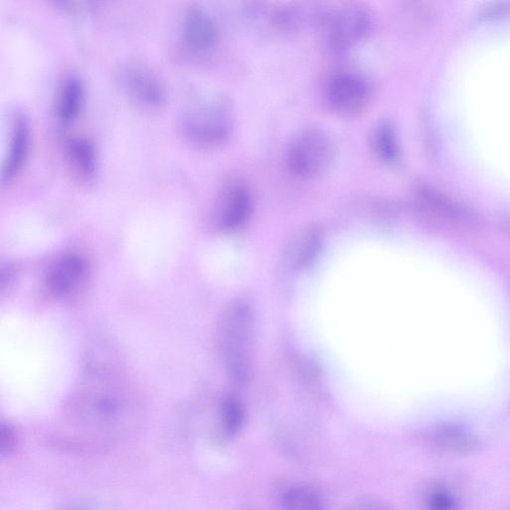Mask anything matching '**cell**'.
<instances>
[{
	"instance_id": "6da1fadb",
	"label": "cell",
	"mask_w": 510,
	"mask_h": 510,
	"mask_svg": "<svg viewBox=\"0 0 510 510\" xmlns=\"http://www.w3.org/2000/svg\"><path fill=\"white\" fill-rule=\"evenodd\" d=\"M142 413L139 395L118 371L92 368L67 400V433L62 440L79 450L113 446L139 427Z\"/></svg>"
},
{
	"instance_id": "7a4b0ae2",
	"label": "cell",
	"mask_w": 510,
	"mask_h": 510,
	"mask_svg": "<svg viewBox=\"0 0 510 510\" xmlns=\"http://www.w3.org/2000/svg\"><path fill=\"white\" fill-rule=\"evenodd\" d=\"M219 345L230 379L239 386L252 377L255 352V317L246 301L233 302L223 314Z\"/></svg>"
},
{
	"instance_id": "3957f363",
	"label": "cell",
	"mask_w": 510,
	"mask_h": 510,
	"mask_svg": "<svg viewBox=\"0 0 510 510\" xmlns=\"http://www.w3.org/2000/svg\"><path fill=\"white\" fill-rule=\"evenodd\" d=\"M180 129L191 142L214 146L225 141L233 124L230 102L219 94L191 103L179 119Z\"/></svg>"
},
{
	"instance_id": "277c9868",
	"label": "cell",
	"mask_w": 510,
	"mask_h": 510,
	"mask_svg": "<svg viewBox=\"0 0 510 510\" xmlns=\"http://www.w3.org/2000/svg\"><path fill=\"white\" fill-rule=\"evenodd\" d=\"M317 25L324 44L334 51L352 48L364 40L373 26L369 10L356 4H345L323 10Z\"/></svg>"
},
{
	"instance_id": "5b68a950",
	"label": "cell",
	"mask_w": 510,
	"mask_h": 510,
	"mask_svg": "<svg viewBox=\"0 0 510 510\" xmlns=\"http://www.w3.org/2000/svg\"><path fill=\"white\" fill-rule=\"evenodd\" d=\"M336 147L332 137L317 128L297 133L286 150V163L296 177L310 179L323 175L334 162Z\"/></svg>"
},
{
	"instance_id": "8992f818",
	"label": "cell",
	"mask_w": 510,
	"mask_h": 510,
	"mask_svg": "<svg viewBox=\"0 0 510 510\" xmlns=\"http://www.w3.org/2000/svg\"><path fill=\"white\" fill-rule=\"evenodd\" d=\"M373 96V87L362 72L339 69L328 77L324 87L325 102L333 112L352 117L365 111Z\"/></svg>"
},
{
	"instance_id": "52a82bcc",
	"label": "cell",
	"mask_w": 510,
	"mask_h": 510,
	"mask_svg": "<svg viewBox=\"0 0 510 510\" xmlns=\"http://www.w3.org/2000/svg\"><path fill=\"white\" fill-rule=\"evenodd\" d=\"M119 80L128 96L145 108H157L165 100L163 82L142 63L124 64L119 71Z\"/></svg>"
},
{
	"instance_id": "ba28073f",
	"label": "cell",
	"mask_w": 510,
	"mask_h": 510,
	"mask_svg": "<svg viewBox=\"0 0 510 510\" xmlns=\"http://www.w3.org/2000/svg\"><path fill=\"white\" fill-rule=\"evenodd\" d=\"M252 196L240 180H230L223 186L215 207L217 227L223 231H235L248 221L252 210Z\"/></svg>"
},
{
	"instance_id": "9c48e42d",
	"label": "cell",
	"mask_w": 510,
	"mask_h": 510,
	"mask_svg": "<svg viewBox=\"0 0 510 510\" xmlns=\"http://www.w3.org/2000/svg\"><path fill=\"white\" fill-rule=\"evenodd\" d=\"M89 265L76 253L63 255L53 263L46 276V286L51 294L59 299L76 294L87 283Z\"/></svg>"
},
{
	"instance_id": "30bf717a",
	"label": "cell",
	"mask_w": 510,
	"mask_h": 510,
	"mask_svg": "<svg viewBox=\"0 0 510 510\" xmlns=\"http://www.w3.org/2000/svg\"><path fill=\"white\" fill-rule=\"evenodd\" d=\"M185 46L194 53H206L214 48L219 41V31L214 18L204 8L191 6L183 21Z\"/></svg>"
},
{
	"instance_id": "8fae6325",
	"label": "cell",
	"mask_w": 510,
	"mask_h": 510,
	"mask_svg": "<svg viewBox=\"0 0 510 510\" xmlns=\"http://www.w3.org/2000/svg\"><path fill=\"white\" fill-rule=\"evenodd\" d=\"M322 243L321 230L314 226L296 231L285 249L284 258L287 265L296 271L310 269L321 255Z\"/></svg>"
},
{
	"instance_id": "7c38bea8",
	"label": "cell",
	"mask_w": 510,
	"mask_h": 510,
	"mask_svg": "<svg viewBox=\"0 0 510 510\" xmlns=\"http://www.w3.org/2000/svg\"><path fill=\"white\" fill-rule=\"evenodd\" d=\"M31 142L30 123L25 114H17L14 120L9 148L3 166V182L13 180L26 165Z\"/></svg>"
},
{
	"instance_id": "4fadbf2b",
	"label": "cell",
	"mask_w": 510,
	"mask_h": 510,
	"mask_svg": "<svg viewBox=\"0 0 510 510\" xmlns=\"http://www.w3.org/2000/svg\"><path fill=\"white\" fill-rule=\"evenodd\" d=\"M84 85L76 76H69L61 82L56 95V112L58 120L69 124L76 120L84 103Z\"/></svg>"
},
{
	"instance_id": "5bb4252c",
	"label": "cell",
	"mask_w": 510,
	"mask_h": 510,
	"mask_svg": "<svg viewBox=\"0 0 510 510\" xmlns=\"http://www.w3.org/2000/svg\"><path fill=\"white\" fill-rule=\"evenodd\" d=\"M66 154L74 173L83 179H89L97 169V152L87 137L76 136L66 143Z\"/></svg>"
},
{
	"instance_id": "9a60e30c",
	"label": "cell",
	"mask_w": 510,
	"mask_h": 510,
	"mask_svg": "<svg viewBox=\"0 0 510 510\" xmlns=\"http://www.w3.org/2000/svg\"><path fill=\"white\" fill-rule=\"evenodd\" d=\"M433 444L435 448L445 454H467L477 448L478 441L471 431L451 424L434 433Z\"/></svg>"
},
{
	"instance_id": "2e32d148",
	"label": "cell",
	"mask_w": 510,
	"mask_h": 510,
	"mask_svg": "<svg viewBox=\"0 0 510 510\" xmlns=\"http://www.w3.org/2000/svg\"><path fill=\"white\" fill-rule=\"evenodd\" d=\"M371 148L381 162L396 164L400 158V145L394 126L381 122L371 134Z\"/></svg>"
},
{
	"instance_id": "e0dca14e",
	"label": "cell",
	"mask_w": 510,
	"mask_h": 510,
	"mask_svg": "<svg viewBox=\"0 0 510 510\" xmlns=\"http://www.w3.org/2000/svg\"><path fill=\"white\" fill-rule=\"evenodd\" d=\"M284 510H324L321 493L313 486L297 484L286 488L282 494Z\"/></svg>"
},
{
	"instance_id": "ac0fdd59",
	"label": "cell",
	"mask_w": 510,
	"mask_h": 510,
	"mask_svg": "<svg viewBox=\"0 0 510 510\" xmlns=\"http://www.w3.org/2000/svg\"><path fill=\"white\" fill-rule=\"evenodd\" d=\"M219 418L221 434L227 438L233 437L241 430L246 419L241 402L231 395L222 397L219 403Z\"/></svg>"
},
{
	"instance_id": "d6986e66",
	"label": "cell",
	"mask_w": 510,
	"mask_h": 510,
	"mask_svg": "<svg viewBox=\"0 0 510 510\" xmlns=\"http://www.w3.org/2000/svg\"><path fill=\"white\" fill-rule=\"evenodd\" d=\"M429 510H460V503L452 494L443 491H433L427 498Z\"/></svg>"
},
{
	"instance_id": "ffe728a7",
	"label": "cell",
	"mask_w": 510,
	"mask_h": 510,
	"mask_svg": "<svg viewBox=\"0 0 510 510\" xmlns=\"http://www.w3.org/2000/svg\"><path fill=\"white\" fill-rule=\"evenodd\" d=\"M350 510H394L385 502L376 498L363 499L355 504Z\"/></svg>"
}]
</instances>
